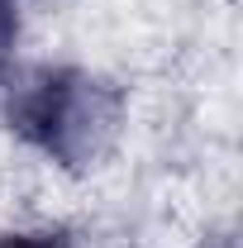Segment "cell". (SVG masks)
Wrapping results in <instances>:
<instances>
[{
  "label": "cell",
  "mask_w": 243,
  "mask_h": 248,
  "mask_svg": "<svg viewBox=\"0 0 243 248\" xmlns=\"http://www.w3.org/2000/svg\"><path fill=\"white\" fill-rule=\"evenodd\" d=\"M10 120L53 162L86 167L115 129V95L81 72H38L19 91Z\"/></svg>",
  "instance_id": "obj_1"
},
{
  "label": "cell",
  "mask_w": 243,
  "mask_h": 248,
  "mask_svg": "<svg viewBox=\"0 0 243 248\" xmlns=\"http://www.w3.org/2000/svg\"><path fill=\"white\" fill-rule=\"evenodd\" d=\"M0 248H67L58 234H10L0 239Z\"/></svg>",
  "instance_id": "obj_2"
},
{
  "label": "cell",
  "mask_w": 243,
  "mask_h": 248,
  "mask_svg": "<svg viewBox=\"0 0 243 248\" xmlns=\"http://www.w3.org/2000/svg\"><path fill=\"white\" fill-rule=\"evenodd\" d=\"M10 33H15V10H10V0H0V58L10 48Z\"/></svg>",
  "instance_id": "obj_3"
}]
</instances>
